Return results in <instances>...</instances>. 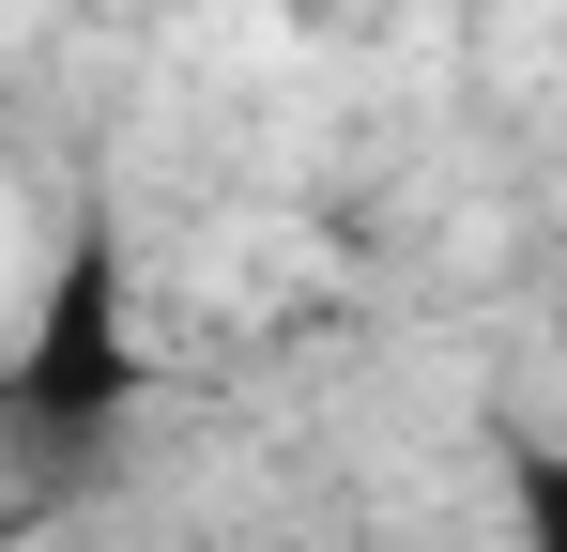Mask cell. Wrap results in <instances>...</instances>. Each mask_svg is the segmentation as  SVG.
Masks as SVG:
<instances>
[{
    "mask_svg": "<svg viewBox=\"0 0 567 552\" xmlns=\"http://www.w3.org/2000/svg\"><path fill=\"white\" fill-rule=\"evenodd\" d=\"M138 415V323H123V246L78 231L62 262L31 276V323H16V446L31 460H93Z\"/></svg>",
    "mask_w": 567,
    "mask_h": 552,
    "instance_id": "obj_1",
    "label": "cell"
},
{
    "mask_svg": "<svg viewBox=\"0 0 567 552\" xmlns=\"http://www.w3.org/2000/svg\"><path fill=\"white\" fill-rule=\"evenodd\" d=\"M506 538L567 552V446H506Z\"/></svg>",
    "mask_w": 567,
    "mask_h": 552,
    "instance_id": "obj_2",
    "label": "cell"
}]
</instances>
